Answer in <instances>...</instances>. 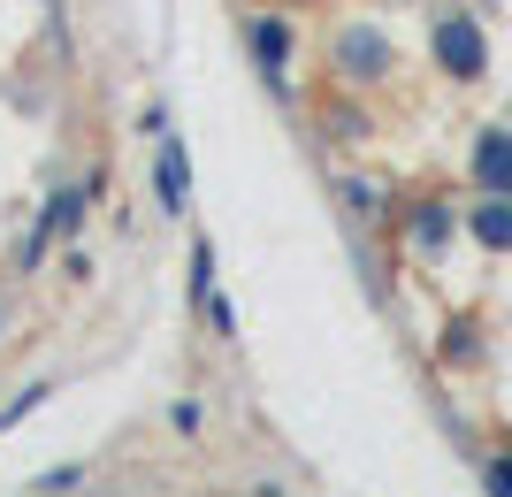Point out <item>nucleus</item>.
Wrapping results in <instances>:
<instances>
[{
    "instance_id": "1",
    "label": "nucleus",
    "mask_w": 512,
    "mask_h": 497,
    "mask_svg": "<svg viewBox=\"0 0 512 497\" xmlns=\"http://www.w3.org/2000/svg\"><path fill=\"white\" fill-rule=\"evenodd\" d=\"M436 62H444L451 77H482V62H490L482 23H474V16H444V23H436Z\"/></svg>"
},
{
    "instance_id": "2",
    "label": "nucleus",
    "mask_w": 512,
    "mask_h": 497,
    "mask_svg": "<svg viewBox=\"0 0 512 497\" xmlns=\"http://www.w3.org/2000/svg\"><path fill=\"white\" fill-rule=\"evenodd\" d=\"M153 192H161V207H169V215H184V207H192V161H184V146H176L169 130H161V161H153Z\"/></svg>"
},
{
    "instance_id": "3",
    "label": "nucleus",
    "mask_w": 512,
    "mask_h": 497,
    "mask_svg": "<svg viewBox=\"0 0 512 497\" xmlns=\"http://www.w3.org/2000/svg\"><path fill=\"white\" fill-rule=\"evenodd\" d=\"M474 176H482V192H497V199L512 192V138L505 130H490V138L474 146Z\"/></svg>"
},
{
    "instance_id": "4",
    "label": "nucleus",
    "mask_w": 512,
    "mask_h": 497,
    "mask_svg": "<svg viewBox=\"0 0 512 497\" xmlns=\"http://www.w3.org/2000/svg\"><path fill=\"white\" fill-rule=\"evenodd\" d=\"M253 54H260L268 77H283V69H291V23L283 16H253Z\"/></svg>"
},
{
    "instance_id": "5",
    "label": "nucleus",
    "mask_w": 512,
    "mask_h": 497,
    "mask_svg": "<svg viewBox=\"0 0 512 497\" xmlns=\"http://www.w3.org/2000/svg\"><path fill=\"white\" fill-rule=\"evenodd\" d=\"M344 69H352V77H375V69H383V39H375V31H352V39H344Z\"/></svg>"
},
{
    "instance_id": "6",
    "label": "nucleus",
    "mask_w": 512,
    "mask_h": 497,
    "mask_svg": "<svg viewBox=\"0 0 512 497\" xmlns=\"http://www.w3.org/2000/svg\"><path fill=\"white\" fill-rule=\"evenodd\" d=\"M474 230H482L490 245H512V207H482V215H474Z\"/></svg>"
},
{
    "instance_id": "7",
    "label": "nucleus",
    "mask_w": 512,
    "mask_h": 497,
    "mask_svg": "<svg viewBox=\"0 0 512 497\" xmlns=\"http://www.w3.org/2000/svg\"><path fill=\"white\" fill-rule=\"evenodd\" d=\"M490 482H497V497H512V467H490Z\"/></svg>"
}]
</instances>
